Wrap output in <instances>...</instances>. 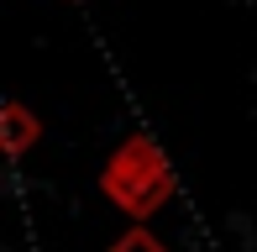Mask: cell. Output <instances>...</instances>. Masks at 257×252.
<instances>
[{"mask_svg": "<svg viewBox=\"0 0 257 252\" xmlns=\"http://www.w3.org/2000/svg\"><path fill=\"white\" fill-rule=\"evenodd\" d=\"M173 189H179V174H173L168 153H163L147 132L126 137V142L110 153V163L100 168V194L115 205V210L137 215V221L158 215L163 205L173 200Z\"/></svg>", "mask_w": 257, "mask_h": 252, "instance_id": "obj_1", "label": "cell"}, {"mask_svg": "<svg viewBox=\"0 0 257 252\" xmlns=\"http://www.w3.org/2000/svg\"><path fill=\"white\" fill-rule=\"evenodd\" d=\"M110 252H168V247H163L147 226H132L126 236H115V242H110Z\"/></svg>", "mask_w": 257, "mask_h": 252, "instance_id": "obj_3", "label": "cell"}, {"mask_svg": "<svg viewBox=\"0 0 257 252\" xmlns=\"http://www.w3.org/2000/svg\"><path fill=\"white\" fill-rule=\"evenodd\" d=\"M42 137V121L32 116L21 100H6L0 105V147H6V158H27L32 147H37Z\"/></svg>", "mask_w": 257, "mask_h": 252, "instance_id": "obj_2", "label": "cell"}]
</instances>
